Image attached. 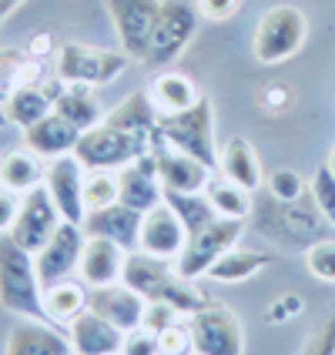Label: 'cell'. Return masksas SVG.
I'll list each match as a JSON object with an SVG mask.
<instances>
[{
    "instance_id": "obj_1",
    "label": "cell",
    "mask_w": 335,
    "mask_h": 355,
    "mask_svg": "<svg viewBox=\"0 0 335 355\" xmlns=\"http://www.w3.org/2000/svg\"><path fill=\"white\" fill-rule=\"evenodd\" d=\"M155 128H158V107L148 91H135L121 101L111 114L87 128L80 135L78 148H74V158L94 171V168H111L118 171L124 164L138 161L141 155L151 151V141H155Z\"/></svg>"
},
{
    "instance_id": "obj_2",
    "label": "cell",
    "mask_w": 335,
    "mask_h": 355,
    "mask_svg": "<svg viewBox=\"0 0 335 355\" xmlns=\"http://www.w3.org/2000/svg\"><path fill=\"white\" fill-rule=\"evenodd\" d=\"M121 282L128 288H135L144 302H168L178 315L191 318L195 312H201L208 305V295L198 288L195 282L178 275V268L164 258H155L148 252H128L124 258V272Z\"/></svg>"
},
{
    "instance_id": "obj_3",
    "label": "cell",
    "mask_w": 335,
    "mask_h": 355,
    "mask_svg": "<svg viewBox=\"0 0 335 355\" xmlns=\"http://www.w3.org/2000/svg\"><path fill=\"white\" fill-rule=\"evenodd\" d=\"M255 225L265 238H272L282 248H309L322 238H329V221L318 211L312 191L295 198V201H278L265 198L255 205Z\"/></svg>"
},
{
    "instance_id": "obj_4",
    "label": "cell",
    "mask_w": 335,
    "mask_h": 355,
    "mask_svg": "<svg viewBox=\"0 0 335 355\" xmlns=\"http://www.w3.org/2000/svg\"><path fill=\"white\" fill-rule=\"evenodd\" d=\"M0 309L20 318L47 322L44 285L37 278L34 255L20 248L10 235H0Z\"/></svg>"
},
{
    "instance_id": "obj_5",
    "label": "cell",
    "mask_w": 335,
    "mask_h": 355,
    "mask_svg": "<svg viewBox=\"0 0 335 355\" xmlns=\"http://www.w3.org/2000/svg\"><path fill=\"white\" fill-rule=\"evenodd\" d=\"M155 135L164 138L171 148L198 158L201 164H208L212 171L221 168V155H218V144H215V111H212V101L205 94L198 98V104L184 107V111L158 114Z\"/></svg>"
},
{
    "instance_id": "obj_6",
    "label": "cell",
    "mask_w": 335,
    "mask_h": 355,
    "mask_svg": "<svg viewBox=\"0 0 335 355\" xmlns=\"http://www.w3.org/2000/svg\"><path fill=\"white\" fill-rule=\"evenodd\" d=\"M309 37V20L305 14L292 7V3H275L268 7L255 27V37H252V54L258 64L272 67L282 60L295 58L302 51V44Z\"/></svg>"
},
{
    "instance_id": "obj_7",
    "label": "cell",
    "mask_w": 335,
    "mask_h": 355,
    "mask_svg": "<svg viewBox=\"0 0 335 355\" xmlns=\"http://www.w3.org/2000/svg\"><path fill=\"white\" fill-rule=\"evenodd\" d=\"M198 20L201 10L188 0H161V14L155 20V31L148 40V51H144V64L148 67H168L175 64L184 47L191 44V37L198 34Z\"/></svg>"
},
{
    "instance_id": "obj_8",
    "label": "cell",
    "mask_w": 335,
    "mask_h": 355,
    "mask_svg": "<svg viewBox=\"0 0 335 355\" xmlns=\"http://www.w3.org/2000/svg\"><path fill=\"white\" fill-rule=\"evenodd\" d=\"M128 54L124 51H104V47H91V44H60L54 54V74L64 84H87V87H104L114 78L124 74L128 67Z\"/></svg>"
},
{
    "instance_id": "obj_9",
    "label": "cell",
    "mask_w": 335,
    "mask_h": 355,
    "mask_svg": "<svg viewBox=\"0 0 335 355\" xmlns=\"http://www.w3.org/2000/svg\"><path fill=\"white\" fill-rule=\"evenodd\" d=\"M241 228H245V221H238V218H215L208 228L191 235L184 252L175 258L178 275L188 278V282L208 275V268L215 265L218 258L225 255L228 248H235V241L241 238Z\"/></svg>"
},
{
    "instance_id": "obj_10",
    "label": "cell",
    "mask_w": 335,
    "mask_h": 355,
    "mask_svg": "<svg viewBox=\"0 0 335 355\" xmlns=\"http://www.w3.org/2000/svg\"><path fill=\"white\" fill-rule=\"evenodd\" d=\"M198 355H245V332L232 309L208 302L188 318Z\"/></svg>"
},
{
    "instance_id": "obj_11",
    "label": "cell",
    "mask_w": 335,
    "mask_h": 355,
    "mask_svg": "<svg viewBox=\"0 0 335 355\" xmlns=\"http://www.w3.org/2000/svg\"><path fill=\"white\" fill-rule=\"evenodd\" d=\"M60 221H64V218H60L54 198L47 195V188L40 184V188H34V191L20 195L17 218H14V225H10L7 235L14 238L20 248H27L31 255H37L40 248L51 241V235L58 232Z\"/></svg>"
},
{
    "instance_id": "obj_12",
    "label": "cell",
    "mask_w": 335,
    "mask_h": 355,
    "mask_svg": "<svg viewBox=\"0 0 335 355\" xmlns=\"http://www.w3.org/2000/svg\"><path fill=\"white\" fill-rule=\"evenodd\" d=\"M104 3H108V14L114 20L121 51L131 60H144L155 20L161 14V0H104Z\"/></svg>"
},
{
    "instance_id": "obj_13",
    "label": "cell",
    "mask_w": 335,
    "mask_h": 355,
    "mask_svg": "<svg viewBox=\"0 0 335 355\" xmlns=\"http://www.w3.org/2000/svg\"><path fill=\"white\" fill-rule=\"evenodd\" d=\"M84 228L74 225V221H60L58 232L51 235V241L34 255V265H37V278L44 288L58 285L64 278H71L78 272L80 252H84Z\"/></svg>"
},
{
    "instance_id": "obj_14",
    "label": "cell",
    "mask_w": 335,
    "mask_h": 355,
    "mask_svg": "<svg viewBox=\"0 0 335 355\" xmlns=\"http://www.w3.org/2000/svg\"><path fill=\"white\" fill-rule=\"evenodd\" d=\"M84 178H87V168H84L74 155L51 158L47 161V171H44L47 195L54 198L60 218H64V221H74V225H80L84 215H87V205H84Z\"/></svg>"
},
{
    "instance_id": "obj_15",
    "label": "cell",
    "mask_w": 335,
    "mask_h": 355,
    "mask_svg": "<svg viewBox=\"0 0 335 355\" xmlns=\"http://www.w3.org/2000/svg\"><path fill=\"white\" fill-rule=\"evenodd\" d=\"M118 201H124L128 208H135L141 215L158 208L164 201V184H161L158 161H155L151 151L141 155L138 161L118 168Z\"/></svg>"
},
{
    "instance_id": "obj_16",
    "label": "cell",
    "mask_w": 335,
    "mask_h": 355,
    "mask_svg": "<svg viewBox=\"0 0 335 355\" xmlns=\"http://www.w3.org/2000/svg\"><path fill=\"white\" fill-rule=\"evenodd\" d=\"M184 245H188V232H184V225H181V218L175 215L171 205L161 201L158 208L144 211V218H141V241H138L141 252L164 258V261H175L184 252Z\"/></svg>"
},
{
    "instance_id": "obj_17",
    "label": "cell",
    "mask_w": 335,
    "mask_h": 355,
    "mask_svg": "<svg viewBox=\"0 0 335 355\" xmlns=\"http://www.w3.org/2000/svg\"><path fill=\"white\" fill-rule=\"evenodd\" d=\"M151 155L158 161V175H161V184L168 188V191H205V184H208V178L215 175L208 164H201L198 158L191 155H184V151H178L171 148L164 138L155 135L151 141Z\"/></svg>"
},
{
    "instance_id": "obj_18",
    "label": "cell",
    "mask_w": 335,
    "mask_h": 355,
    "mask_svg": "<svg viewBox=\"0 0 335 355\" xmlns=\"http://www.w3.org/2000/svg\"><path fill=\"white\" fill-rule=\"evenodd\" d=\"M144 298L128 288L124 282H114V285H98V288H87V309L94 315L108 318L111 325H118L121 332H131L138 329L141 318H144Z\"/></svg>"
},
{
    "instance_id": "obj_19",
    "label": "cell",
    "mask_w": 335,
    "mask_h": 355,
    "mask_svg": "<svg viewBox=\"0 0 335 355\" xmlns=\"http://www.w3.org/2000/svg\"><path fill=\"white\" fill-rule=\"evenodd\" d=\"M141 218H144L141 211L128 208L124 201H114V205H108V208L87 211L84 221H80V228H84V235L108 238V241H114L121 248L135 252L141 241Z\"/></svg>"
},
{
    "instance_id": "obj_20",
    "label": "cell",
    "mask_w": 335,
    "mask_h": 355,
    "mask_svg": "<svg viewBox=\"0 0 335 355\" xmlns=\"http://www.w3.org/2000/svg\"><path fill=\"white\" fill-rule=\"evenodd\" d=\"M3 355H74V352H71L67 329L60 332V325H54V322L24 318L20 325L10 329Z\"/></svg>"
},
{
    "instance_id": "obj_21",
    "label": "cell",
    "mask_w": 335,
    "mask_h": 355,
    "mask_svg": "<svg viewBox=\"0 0 335 355\" xmlns=\"http://www.w3.org/2000/svg\"><path fill=\"white\" fill-rule=\"evenodd\" d=\"M124 258H128V248H121L108 238H84V252H80L78 261V275L87 288H98V285H114L121 282V272H124Z\"/></svg>"
},
{
    "instance_id": "obj_22",
    "label": "cell",
    "mask_w": 335,
    "mask_h": 355,
    "mask_svg": "<svg viewBox=\"0 0 335 355\" xmlns=\"http://www.w3.org/2000/svg\"><path fill=\"white\" fill-rule=\"evenodd\" d=\"M60 91H64V80H60L58 74L40 80V84H27V87L14 91V98L3 104L7 121L17 124L20 131H27L31 124H37L40 118H47V114L54 111V101L60 98Z\"/></svg>"
},
{
    "instance_id": "obj_23",
    "label": "cell",
    "mask_w": 335,
    "mask_h": 355,
    "mask_svg": "<svg viewBox=\"0 0 335 355\" xmlns=\"http://www.w3.org/2000/svg\"><path fill=\"white\" fill-rule=\"evenodd\" d=\"M80 131L78 124H71L67 118H60L58 111H51L47 118H40L37 124H31L27 131H24V144L40 155V158H60V155H74V148H78L80 141Z\"/></svg>"
},
{
    "instance_id": "obj_24",
    "label": "cell",
    "mask_w": 335,
    "mask_h": 355,
    "mask_svg": "<svg viewBox=\"0 0 335 355\" xmlns=\"http://www.w3.org/2000/svg\"><path fill=\"white\" fill-rule=\"evenodd\" d=\"M67 338H71V352L74 355H114L121 352L124 332L87 309L84 315H78L67 325Z\"/></svg>"
},
{
    "instance_id": "obj_25",
    "label": "cell",
    "mask_w": 335,
    "mask_h": 355,
    "mask_svg": "<svg viewBox=\"0 0 335 355\" xmlns=\"http://www.w3.org/2000/svg\"><path fill=\"white\" fill-rule=\"evenodd\" d=\"M44 78V60L34 58L31 51L17 47H0V104L14 98V91L27 84H40Z\"/></svg>"
},
{
    "instance_id": "obj_26",
    "label": "cell",
    "mask_w": 335,
    "mask_h": 355,
    "mask_svg": "<svg viewBox=\"0 0 335 355\" xmlns=\"http://www.w3.org/2000/svg\"><path fill=\"white\" fill-rule=\"evenodd\" d=\"M44 171H47V164H40V155H34L27 144L0 155V184L14 195H27V191L40 188Z\"/></svg>"
},
{
    "instance_id": "obj_27",
    "label": "cell",
    "mask_w": 335,
    "mask_h": 355,
    "mask_svg": "<svg viewBox=\"0 0 335 355\" xmlns=\"http://www.w3.org/2000/svg\"><path fill=\"white\" fill-rule=\"evenodd\" d=\"M148 94L155 101V107H158V114H175V111H184V107H191L198 104L201 98V91H198V84L188 74H181V71H161L158 78L151 80V87H148Z\"/></svg>"
},
{
    "instance_id": "obj_28",
    "label": "cell",
    "mask_w": 335,
    "mask_h": 355,
    "mask_svg": "<svg viewBox=\"0 0 335 355\" xmlns=\"http://www.w3.org/2000/svg\"><path fill=\"white\" fill-rule=\"evenodd\" d=\"M221 175L232 178L235 184H241L245 191H258L265 184V171H261V161H258L255 148L245 138H232L221 151Z\"/></svg>"
},
{
    "instance_id": "obj_29",
    "label": "cell",
    "mask_w": 335,
    "mask_h": 355,
    "mask_svg": "<svg viewBox=\"0 0 335 355\" xmlns=\"http://www.w3.org/2000/svg\"><path fill=\"white\" fill-rule=\"evenodd\" d=\"M44 312H47V322L54 325H71L78 315L87 312V285L64 278L58 285L44 288Z\"/></svg>"
},
{
    "instance_id": "obj_30",
    "label": "cell",
    "mask_w": 335,
    "mask_h": 355,
    "mask_svg": "<svg viewBox=\"0 0 335 355\" xmlns=\"http://www.w3.org/2000/svg\"><path fill=\"white\" fill-rule=\"evenodd\" d=\"M54 111H58L60 118H67L71 124H78L80 131L94 128V124L104 118L98 98H94V91H91L87 84H64L60 98L54 101Z\"/></svg>"
},
{
    "instance_id": "obj_31",
    "label": "cell",
    "mask_w": 335,
    "mask_h": 355,
    "mask_svg": "<svg viewBox=\"0 0 335 355\" xmlns=\"http://www.w3.org/2000/svg\"><path fill=\"white\" fill-rule=\"evenodd\" d=\"M248 195L252 191H245L241 184H235L232 178H225V175H212L208 184H205V198L212 201L218 218H238V221H245V218L252 215V198Z\"/></svg>"
},
{
    "instance_id": "obj_32",
    "label": "cell",
    "mask_w": 335,
    "mask_h": 355,
    "mask_svg": "<svg viewBox=\"0 0 335 355\" xmlns=\"http://www.w3.org/2000/svg\"><path fill=\"white\" fill-rule=\"evenodd\" d=\"M268 265H272V255H265V252H255V248H228L208 268V278H215V282H245V278H255Z\"/></svg>"
},
{
    "instance_id": "obj_33",
    "label": "cell",
    "mask_w": 335,
    "mask_h": 355,
    "mask_svg": "<svg viewBox=\"0 0 335 355\" xmlns=\"http://www.w3.org/2000/svg\"><path fill=\"white\" fill-rule=\"evenodd\" d=\"M164 205L175 208V215L181 218L188 238L198 235L201 228H208L218 218V211L212 208V201L205 198V191H168V188H164Z\"/></svg>"
},
{
    "instance_id": "obj_34",
    "label": "cell",
    "mask_w": 335,
    "mask_h": 355,
    "mask_svg": "<svg viewBox=\"0 0 335 355\" xmlns=\"http://www.w3.org/2000/svg\"><path fill=\"white\" fill-rule=\"evenodd\" d=\"M118 201V175H111V168H94L84 178V205L87 211H98Z\"/></svg>"
},
{
    "instance_id": "obj_35",
    "label": "cell",
    "mask_w": 335,
    "mask_h": 355,
    "mask_svg": "<svg viewBox=\"0 0 335 355\" xmlns=\"http://www.w3.org/2000/svg\"><path fill=\"white\" fill-rule=\"evenodd\" d=\"M305 268L312 278L335 285V238H322L305 248Z\"/></svg>"
},
{
    "instance_id": "obj_36",
    "label": "cell",
    "mask_w": 335,
    "mask_h": 355,
    "mask_svg": "<svg viewBox=\"0 0 335 355\" xmlns=\"http://www.w3.org/2000/svg\"><path fill=\"white\" fill-rule=\"evenodd\" d=\"M265 188H268V195L278 198V201H295V198L305 195V181H302V175L292 171V168L268 171V175H265Z\"/></svg>"
},
{
    "instance_id": "obj_37",
    "label": "cell",
    "mask_w": 335,
    "mask_h": 355,
    "mask_svg": "<svg viewBox=\"0 0 335 355\" xmlns=\"http://www.w3.org/2000/svg\"><path fill=\"white\" fill-rule=\"evenodd\" d=\"M309 191H312V198H316L318 211L325 215V221L335 228V175L329 171V164H322L316 175H312Z\"/></svg>"
},
{
    "instance_id": "obj_38",
    "label": "cell",
    "mask_w": 335,
    "mask_h": 355,
    "mask_svg": "<svg viewBox=\"0 0 335 355\" xmlns=\"http://www.w3.org/2000/svg\"><path fill=\"white\" fill-rule=\"evenodd\" d=\"M161 355H191L195 352V338H191V325L178 318L175 325H168L158 336Z\"/></svg>"
},
{
    "instance_id": "obj_39",
    "label": "cell",
    "mask_w": 335,
    "mask_h": 355,
    "mask_svg": "<svg viewBox=\"0 0 335 355\" xmlns=\"http://www.w3.org/2000/svg\"><path fill=\"white\" fill-rule=\"evenodd\" d=\"M121 355H161V345H158V336L148 332L144 325L124 332V342H121Z\"/></svg>"
},
{
    "instance_id": "obj_40",
    "label": "cell",
    "mask_w": 335,
    "mask_h": 355,
    "mask_svg": "<svg viewBox=\"0 0 335 355\" xmlns=\"http://www.w3.org/2000/svg\"><path fill=\"white\" fill-rule=\"evenodd\" d=\"M178 318H184V315H178L168 302H148V305H144V318H141V325H144L148 332L161 336L168 325H175Z\"/></svg>"
},
{
    "instance_id": "obj_41",
    "label": "cell",
    "mask_w": 335,
    "mask_h": 355,
    "mask_svg": "<svg viewBox=\"0 0 335 355\" xmlns=\"http://www.w3.org/2000/svg\"><path fill=\"white\" fill-rule=\"evenodd\" d=\"M302 355H335V315L325 318L316 332L309 336V342H305Z\"/></svg>"
},
{
    "instance_id": "obj_42",
    "label": "cell",
    "mask_w": 335,
    "mask_h": 355,
    "mask_svg": "<svg viewBox=\"0 0 335 355\" xmlns=\"http://www.w3.org/2000/svg\"><path fill=\"white\" fill-rule=\"evenodd\" d=\"M17 208H20V195L7 191V188L0 184V235L10 232V225H14V218H17Z\"/></svg>"
},
{
    "instance_id": "obj_43",
    "label": "cell",
    "mask_w": 335,
    "mask_h": 355,
    "mask_svg": "<svg viewBox=\"0 0 335 355\" xmlns=\"http://www.w3.org/2000/svg\"><path fill=\"white\" fill-rule=\"evenodd\" d=\"M235 7H238V0H198V10H201L205 17H212V20L232 17Z\"/></svg>"
},
{
    "instance_id": "obj_44",
    "label": "cell",
    "mask_w": 335,
    "mask_h": 355,
    "mask_svg": "<svg viewBox=\"0 0 335 355\" xmlns=\"http://www.w3.org/2000/svg\"><path fill=\"white\" fill-rule=\"evenodd\" d=\"M27 51H31L34 58L44 60L47 54H54V40H51V34H37V40H34V44H31Z\"/></svg>"
},
{
    "instance_id": "obj_45",
    "label": "cell",
    "mask_w": 335,
    "mask_h": 355,
    "mask_svg": "<svg viewBox=\"0 0 335 355\" xmlns=\"http://www.w3.org/2000/svg\"><path fill=\"white\" fill-rule=\"evenodd\" d=\"M20 3H24V0H0V24H3L7 17H10V14L17 10Z\"/></svg>"
},
{
    "instance_id": "obj_46",
    "label": "cell",
    "mask_w": 335,
    "mask_h": 355,
    "mask_svg": "<svg viewBox=\"0 0 335 355\" xmlns=\"http://www.w3.org/2000/svg\"><path fill=\"white\" fill-rule=\"evenodd\" d=\"M3 124H10V121H7V111H3V104H0V128H3Z\"/></svg>"
},
{
    "instance_id": "obj_47",
    "label": "cell",
    "mask_w": 335,
    "mask_h": 355,
    "mask_svg": "<svg viewBox=\"0 0 335 355\" xmlns=\"http://www.w3.org/2000/svg\"><path fill=\"white\" fill-rule=\"evenodd\" d=\"M329 171L335 175V148H332V155H329Z\"/></svg>"
},
{
    "instance_id": "obj_48",
    "label": "cell",
    "mask_w": 335,
    "mask_h": 355,
    "mask_svg": "<svg viewBox=\"0 0 335 355\" xmlns=\"http://www.w3.org/2000/svg\"><path fill=\"white\" fill-rule=\"evenodd\" d=\"M191 355H198V352H191Z\"/></svg>"
},
{
    "instance_id": "obj_49",
    "label": "cell",
    "mask_w": 335,
    "mask_h": 355,
    "mask_svg": "<svg viewBox=\"0 0 335 355\" xmlns=\"http://www.w3.org/2000/svg\"><path fill=\"white\" fill-rule=\"evenodd\" d=\"M114 355H121V352H114Z\"/></svg>"
}]
</instances>
